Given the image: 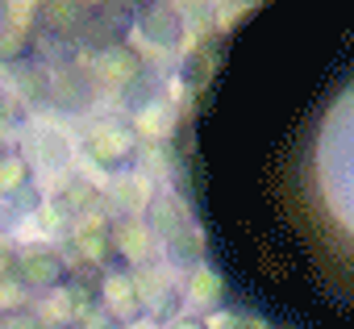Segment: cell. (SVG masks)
<instances>
[{"label": "cell", "instance_id": "6da1fadb", "mask_svg": "<svg viewBox=\"0 0 354 329\" xmlns=\"http://www.w3.org/2000/svg\"><path fill=\"white\" fill-rule=\"evenodd\" d=\"M146 225L154 229V238L167 246V254L180 263V267H192V263H196L201 242H196V229H192V217H188L184 200H175L171 192L150 196V205H146Z\"/></svg>", "mask_w": 354, "mask_h": 329}, {"label": "cell", "instance_id": "7a4b0ae2", "mask_svg": "<svg viewBox=\"0 0 354 329\" xmlns=\"http://www.w3.org/2000/svg\"><path fill=\"white\" fill-rule=\"evenodd\" d=\"M84 154L92 158V167H96V171L117 176V171H125L129 162H133V154H138V138H133L125 125H96V129L84 138Z\"/></svg>", "mask_w": 354, "mask_h": 329}, {"label": "cell", "instance_id": "3957f363", "mask_svg": "<svg viewBox=\"0 0 354 329\" xmlns=\"http://www.w3.org/2000/svg\"><path fill=\"white\" fill-rule=\"evenodd\" d=\"M17 279H21L26 288H34V292L59 288V283L67 279V258H63V250L50 246V242H30V246H21V254H17Z\"/></svg>", "mask_w": 354, "mask_h": 329}, {"label": "cell", "instance_id": "277c9868", "mask_svg": "<svg viewBox=\"0 0 354 329\" xmlns=\"http://www.w3.org/2000/svg\"><path fill=\"white\" fill-rule=\"evenodd\" d=\"M184 26H188V17L180 13L175 0H146V9L133 21V30L150 46H158V50H175V46H180L184 42Z\"/></svg>", "mask_w": 354, "mask_h": 329}, {"label": "cell", "instance_id": "5b68a950", "mask_svg": "<svg viewBox=\"0 0 354 329\" xmlns=\"http://www.w3.org/2000/svg\"><path fill=\"white\" fill-rule=\"evenodd\" d=\"M92 75H96V84H100V88L129 92L138 79H146V59H142L129 42H121V46H113V50H100V55H96Z\"/></svg>", "mask_w": 354, "mask_h": 329}, {"label": "cell", "instance_id": "8992f818", "mask_svg": "<svg viewBox=\"0 0 354 329\" xmlns=\"http://www.w3.org/2000/svg\"><path fill=\"white\" fill-rule=\"evenodd\" d=\"M84 26H88V9H80L75 0H42L38 5V30L55 42L80 46Z\"/></svg>", "mask_w": 354, "mask_h": 329}, {"label": "cell", "instance_id": "52a82bcc", "mask_svg": "<svg viewBox=\"0 0 354 329\" xmlns=\"http://www.w3.org/2000/svg\"><path fill=\"white\" fill-rule=\"evenodd\" d=\"M71 254L88 267H100V263H113V221L104 217H80L75 234H71Z\"/></svg>", "mask_w": 354, "mask_h": 329}, {"label": "cell", "instance_id": "ba28073f", "mask_svg": "<svg viewBox=\"0 0 354 329\" xmlns=\"http://www.w3.org/2000/svg\"><path fill=\"white\" fill-rule=\"evenodd\" d=\"M113 250H117V258H125V263H133V267H146V263L154 258V250H158V238H154V229H150L146 221H138V217H117V221H113Z\"/></svg>", "mask_w": 354, "mask_h": 329}, {"label": "cell", "instance_id": "9c48e42d", "mask_svg": "<svg viewBox=\"0 0 354 329\" xmlns=\"http://www.w3.org/2000/svg\"><path fill=\"white\" fill-rule=\"evenodd\" d=\"M100 304H104L117 321H138V317L146 312V304H142V283H138L133 275H125V271L104 275V283H100Z\"/></svg>", "mask_w": 354, "mask_h": 329}, {"label": "cell", "instance_id": "30bf717a", "mask_svg": "<svg viewBox=\"0 0 354 329\" xmlns=\"http://www.w3.org/2000/svg\"><path fill=\"white\" fill-rule=\"evenodd\" d=\"M217 50H221V38L217 34H209V38H201L196 46H192V55L184 59V88L192 92V96H201L213 79H217V71H221V59H217Z\"/></svg>", "mask_w": 354, "mask_h": 329}, {"label": "cell", "instance_id": "8fae6325", "mask_svg": "<svg viewBox=\"0 0 354 329\" xmlns=\"http://www.w3.org/2000/svg\"><path fill=\"white\" fill-rule=\"evenodd\" d=\"M92 88H96V75H92V71H80V67L63 63V71H59L55 84H50V104H59V109H67V113H80V109L92 104V96H96Z\"/></svg>", "mask_w": 354, "mask_h": 329}, {"label": "cell", "instance_id": "7c38bea8", "mask_svg": "<svg viewBox=\"0 0 354 329\" xmlns=\"http://www.w3.org/2000/svg\"><path fill=\"white\" fill-rule=\"evenodd\" d=\"M100 205V192L84 180V176H63V184L55 188V209L67 217H84Z\"/></svg>", "mask_w": 354, "mask_h": 329}, {"label": "cell", "instance_id": "4fadbf2b", "mask_svg": "<svg viewBox=\"0 0 354 329\" xmlns=\"http://www.w3.org/2000/svg\"><path fill=\"white\" fill-rule=\"evenodd\" d=\"M26 188H34V176H30V162H26V154L13 146L9 154H0V200H17Z\"/></svg>", "mask_w": 354, "mask_h": 329}, {"label": "cell", "instance_id": "5bb4252c", "mask_svg": "<svg viewBox=\"0 0 354 329\" xmlns=\"http://www.w3.org/2000/svg\"><path fill=\"white\" fill-rule=\"evenodd\" d=\"M50 84H55V75L46 67H38V63L17 67V88H21L26 104H50Z\"/></svg>", "mask_w": 354, "mask_h": 329}, {"label": "cell", "instance_id": "9a60e30c", "mask_svg": "<svg viewBox=\"0 0 354 329\" xmlns=\"http://www.w3.org/2000/svg\"><path fill=\"white\" fill-rule=\"evenodd\" d=\"M192 300H196L201 308H217V304L225 300V275H217V271H209V267H196V271H192Z\"/></svg>", "mask_w": 354, "mask_h": 329}, {"label": "cell", "instance_id": "2e32d148", "mask_svg": "<svg viewBox=\"0 0 354 329\" xmlns=\"http://www.w3.org/2000/svg\"><path fill=\"white\" fill-rule=\"evenodd\" d=\"M133 125L142 138H167L171 133V109H162L158 100L146 104V109H133Z\"/></svg>", "mask_w": 354, "mask_h": 329}, {"label": "cell", "instance_id": "e0dca14e", "mask_svg": "<svg viewBox=\"0 0 354 329\" xmlns=\"http://www.w3.org/2000/svg\"><path fill=\"white\" fill-rule=\"evenodd\" d=\"M9 312H26V283L13 275V279H0V317Z\"/></svg>", "mask_w": 354, "mask_h": 329}, {"label": "cell", "instance_id": "ac0fdd59", "mask_svg": "<svg viewBox=\"0 0 354 329\" xmlns=\"http://www.w3.org/2000/svg\"><path fill=\"white\" fill-rule=\"evenodd\" d=\"M34 146H38V154H42L46 162H55V167H63V162H67V142H63L59 133L42 129V133L34 138Z\"/></svg>", "mask_w": 354, "mask_h": 329}, {"label": "cell", "instance_id": "d6986e66", "mask_svg": "<svg viewBox=\"0 0 354 329\" xmlns=\"http://www.w3.org/2000/svg\"><path fill=\"white\" fill-rule=\"evenodd\" d=\"M75 321H80V329H117V325H121V321H117L104 304H88Z\"/></svg>", "mask_w": 354, "mask_h": 329}, {"label": "cell", "instance_id": "ffe728a7", "mask_svg": "<svg viewBox=\"0 0 354 329\" xmlns=\"http://www.w3.org/2000/svg\"><path fill=\"white\" fill-rule=\"evenodd\" d=\"M217 329H263V325H259V317H250V312L238 308V312H221L217 317Z\"/></svg>", "mask_w": 354, "mask_h": 329}, {"label": "cell", "instance_id": "44dd1931", "mask_svg": "<svg viewBox=\"0 0 354 329\" xmlns=\"http://www.w3.org/2000/svg\"><path fill=\"white\" fill-rule=\"evenodd\" d=\"M0 329H46V325L34 312H9V317H0Z\"/></svg>", "mask_w": 354, "mask_h": 329}, {"label": "cell", "instance_id": "7402d4cb", "mask_svg": "<svg viewBox=\"0 0 354 329\" xmlns=\"http://www.w3.org/2000/svg\"><path fill=\"white\" fill-rule=\"evenodd\" d=\"M17 246H9V242H0V279H13L17 275Z\"/></svg>", "mask_w": 354, "mask_h": 329}, {"label": "cell", "instance_id": "603a6c76", "mask_svg": "<svg viewBox=\"0 0 354 329\" xmlns=\"http://www.w3.org/2000/svg\"><path fill=\"white\" fill-rule=\"evenodd\" d=\"M13 221H17V209H13V205H9V209H0V234H9Z\"/></svg>", "mask_w": 354, "mask_h": 329}, {"label": "cell", "instance_id": "cb8c5ba5", "mask_svg": "<svg viewBox=\"0 0 354 329\" xmlns=\"http://www.w3.org/2000/svg\"><path fill=\"white\" fill-rule=\"evenodd\" d=\"M171 329H209V325H205L201 317H180V321L171 325Z\"/></svg>", "mask_w": 354, "mask_h": 329}, {"label": "cell", "instance_id": "d4e9b609", "mask_svg": "<svg viewBox=\"0 0 354 329\" xmlns=\"http://www.w3.org/2000/svg\"><path fill=\"white\" fill-rule=\"evenodd\" d=\"M80 9H88V13H96V9H104V0H75Z\"/></svg>", "mask_w": 354, "mask_h": 329}, {"label": "cell", "instance_id": "484cf974", "mask_svg": "<svg viewBox=\"0 0 354 329\" xmlns=\"http://www.w3.org/2000/svg\"><path fill=\"white\" fill-rule=\"evenodd\" d=\"M0 21H5V0H0Z\"/></svg>", "mask_w": 354, "mask_h": 329}]
</instances>
